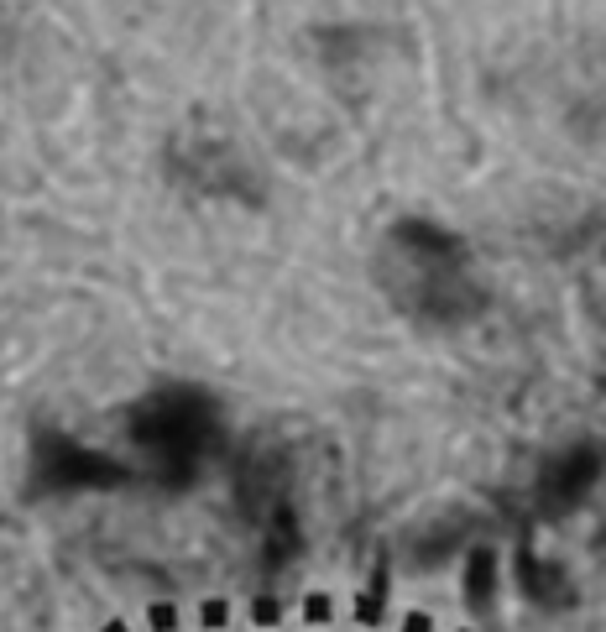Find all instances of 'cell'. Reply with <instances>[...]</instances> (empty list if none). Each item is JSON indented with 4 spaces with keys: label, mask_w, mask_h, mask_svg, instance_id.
Wrapping results in <instances>:
<instances>
[{
    "label": "cell",
    "mask_w": 606,
    "mask_h": 632,
    "mask_svg": "<svg viewBox=\"0 0 606 632\" xmlns=\"http://www.w3.org/2000/svg\"><path fill=\"white\" fill-rule=\"evenodd\" d=\"M298 617H303V627H330L335 622V596L330 591H309L303 606H298Z\"/></svg>",
    "instance_id": "cell-1"
},
{
    "label": "cell",
    "mask_w": 606,
    "mask_h": 632,
    "mask_svg": "<svg viewBox=\"0 0 606 632\" xmlns=\"http://www.w3.org/2000/svg\"><path fill=\"white\" fill-rule=\"evenodd\" d=\"M246 622H251L256 632L283 627V601H277V596H251V606H246Z\"/></svg>",
    "instance_id": "cell-2"
},
{
    "label": "cell",
    "mask_w": 606,
    "mask_h": 632,
    "mask_svg": "<svg viewBox=\"0 0 606 632\" xmlns=\"http://www.w3.org/2000/svg\"><path fill=\"white\" fill-rule=\"evenodd\" d=\"M230 622H236V606H230L225 596H209V601H199V627H204V632H225Z\"/></svg>",
    "instance_id": "cell-3"
},
{
    "label": "cell",
    "mask_w": 606,
    "mask_h": 632,
    "mask_svg": "<svg viewBox=\"0 0 606 632\" xmlns=\"http://www.w3.org/2000/svg\"><path fill=\"white\" fill-rule=\"evenodd\" d=\"M351 617H356V627H382V622H387V601L371 596V591H361V596L351 601Z\"/></svg>",
    "instance_id": "cell-4"
},
{
    "label": "cell",
    "mask_w": 606,
    "mask_h": 632,
    "mask_svg": "<svg viewBox=\"0 0 606 632\" xmlns=\"http://www.w3.org/2000/svg\"><path fill=\"white\" fill-rule=\"evenodd\" d=\"M178 606L173 601H147V632H178Z\"/></svg>",
    "instance_id": "cell-5"
},
{
    "label": "cell",
    "mask_w": 606,
    "mask_h": 632,
    "mask_svg": "<svg viewBox=\"0 0 606 632\" xmlns=\"http://www.w3.org/2000/svg\"><path fill=\"white\" fill-rule=\"evenodd\" d=\"M398 632H434V617L429 612H403L398 617Z\"/></svg>",
    "instance_id": "cell-6"
},
{
    "label": "cell",
    "mask_w": 606,
    "mask_h": 632,
    "mask_svg": "<svg viewBox=\"0 0 606 632\" xmlns=\"http://www.w3.org/2000/svg\"><path fill=\"white\" fill-rule=\"evenodd\" d=\"M100 632H131V622H126V617H105Z\"/></svg>",
    "instance_id": "cell-7"
},
{
    "label": "cell",
    "mask_w": 606,
    "mask_h": 632,
    "mask_svg": "<svg viewBox=\"0 0 606 632\" xmlns=\"http://www.w3.org/2000/svg\"><path fill=\"white\" fill-rule=\"evenodd\" d=\"M460 632H476V627H460Z\"/></svg>",
    "instance_id": "cell-8"
}]
</instances>
